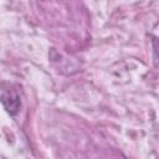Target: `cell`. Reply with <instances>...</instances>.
Returning a JSON list of instances; mask_svg holds the SVG:
<instances>
[{
  "instance_id": "1",
  "label": "cell",
  "mask_w": 159,
  "mask_h": 159,
  "mask_svg": "<svg viewBox=\"0 0 159 159\" xmlns=\"http://www.w3.org/2000/svg\"><path fill=\"white\" fill-rule=\"evenodd\" d=\"M0 102L9 114L15 116L21 107V98L17 87L9 82L0 83Z\"/></svg>"
}]
</instances>
